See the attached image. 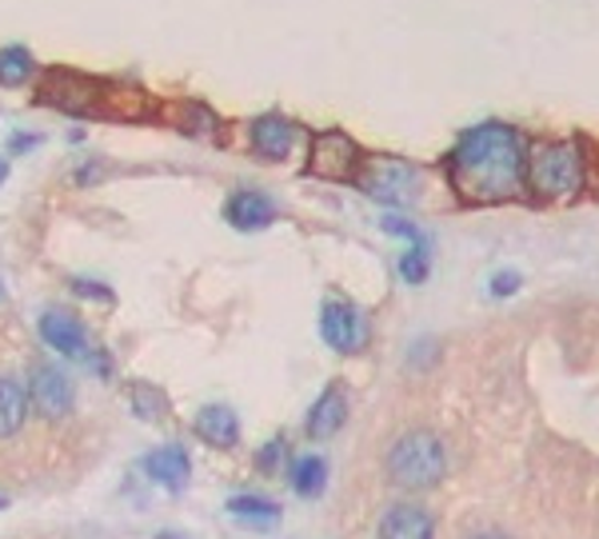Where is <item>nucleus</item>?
<instances>
[{"label": "nucleus", "mask_w": 599, "mask_h": 539, "mask_svg": "<svg viewBox=\"0 0 599 539\" xmlns=\"http://www.w3.org/2000/svg\"><path fill=\"white\" fill-rule=\"evenodd\" d=\"M524 136L508 124H476L448 152V180L464 204H508L524 196L528 184Z\"/></svg>", "instance_id": "1"}, {"label": "nucleus", "mask_w": 599, "mask_h": 539, "mask_svg": "<svg viewBox=\"0 0 599 539\" xmlns=\"http://www.w3.org/2000/svg\"><path fill=\"white\" fill-rule=\"evenodd\" d=\"M528 189L539 200H551V204H564V200H576L583 192V180H588V164H583V152H579L576 140H548V144H536L528 156Z\"/></svg>", "instance_id": "2"}, {"label": "nucleus", "mask_w": 599, "mask_h": 539, "mask_svg": "<svg viewBox=\"0 0 599 539\" xmlns=\"http://www.w3.org/2000/svg\"><path fill=\"white\" fill-rule=\"evenodd\" d=\"M448 471V451H444V439L436 431H408L399 436L388 451V476L392 484L408 491H428L436 488L439 479Z\"/></svg>", "instance_id": "3"}, {"label": "nucleus", "mask_w": 599, "mask_h": 539, "mask_svg": "<svg viewBox=\"0 0 599 539\" xmlns=\"http://www.w3.org/2000/svg\"><path fill=\"white\" fill-rule=\"evenodd\" d=\"M356 184L379 204H412L419 196V169L399 156H368L359 160Z\"/></svg>", "instance_id": "4"}, {"label": "nucleus", "mask_w": 599, "mask_h": 539, "mask_svg": "<svg viewBox=\"0 0 599 539\" xmlns=\"http://www.w3.org/2000/svg\"><path fill=\"white\" fill-rule=\"evenodd\" d=\"M319 336L328 348H336L339 356H352L368 344V319L356 304L348 299H328L324 308H319Z\"/></svg>", "instance_id": "5"}, {"label": "nucleus", "mask_w": 599, "mask_h": 539, "mask_svg": "<svg viewBox=\"0 0 599 539\" xmlns=\"http://www.w3.org/2000/svg\"><path fill=\"white\" fill-rule=\"evenodd\" d=\"M308 172L319 180H356L359 172V149L348 132H319L312 140V160Z\"/></svg>", "instance_id": "6"}, {"label": "nucleus", "mask_w": 599, "mask_h": 539, "mask_svg": "<svg viewBox=\"0 0 599 539\" xmlns=\"http://www.w3.org/2000/svg\"><path fill=\"white\" fill-rule=\"evenodd\" d=\"M100 89L80 72H49L44 89H40V104H52L60 112H97Z\"/></svg>", "instance_id": "7"}, {"label": "nucleus", "mask_w": 599, "mask_h": 539, "mask_svg": "<svg viewBox=\"0 0 599 539\" xmlns=\"http://www.w3.org/2000/svg\"><path fill=\"white\" fill-rule=\"evenodd\" d=\"M32 408L40 416L60 419L72 411V379L57 364H37L32 368Z\"/></svg>", "instance_id": "8"}, {"label": "nucleus", "mask_w": 599, "mask_h": 539, "mask_svg": "<svg viewBox=\"0 0 599 539\" xmlns=\"http://www.w3.org/2000/svg\"><path fill=\"white\" fill-rule=\"evenodd\" d=\"M40 339H44L52 352H60V356H69V359L89 352V332H84L77 312L69 308H49L40 316Z\"/></svg>", "instance_id": "9"}, {"label": "nucleus", "mask_w": 599, "mask_h": 539, "mask_svg": "<svg viewBox=\"0 0 599 539\" xmlns=\"http://www.w3.org/2000/svg\"><path fill=\"white\" fill-rule=\"evenodd\" d=\"M252 149L264 160H288L292 149H296V124L288 116H280V112L252 120Z\"/></svg>", "instance_id": "10"}, {"label": "nucleus", "mask_w": 599, "mask_h": 539, "mask_svg": "<svg viewBox=\"0 0 599 539\" xmlns=\"http://www.w3.org/2000/svg\"><path fill=\"white\" fill-rule=\"evenodd\" d=\"M224 216H229L232 228L260 232V228H268L272 220H276V204H272V196H264V192L240 189V192H232L229 204H224Z\"/></svg>", "instance_id": "11"}, {"label": "nucleus", "mask_w": 599, "mask_h": 539, "mask_svg": "<svg viewBox=\"0 0 599 539\" xmlns=\"http://www.w3.org/2000/svg\"><path fill=\"white\" fill-rule=\"evenodd\" d=\"M144 476H149L152 484H160L164 491H180L192 476L189 451L180 448V444H164V448L149 451V456H144Z\"/></svg>", "instance_id": "12"}, {"label": "nucleus", "mask_w": 599, "mask_h": 539, "mask_svg": "<svg viewBox=\"0 0 599 539\" xmlns=\"http://www.w3.org/2000/svg\"><path fill=\"white\" fill-rule=\"evenodd\" d=\"M344 424H348V396H344L339 384H328V388L319 391L316 404H312L304 431H308V439H332Z\"/></svg>", "instance_id": "13"}, {"label": "nucleus", "mask_w": 599, "mask_h": 539, "mask_svg": "<svg viewBox=\"0 0 599 539\" xmlns=\"http://www.w3.org/2000/svg\"><path fill=\"white\" fill-rule=\"evenodd\" d=\"M196 436L209 444V448H236L240 439V419L232 408H224V404H204V408L196 411Z\"/></svg>", "instance_id": "14"}, {"label": "nucleus", "mask_w": 599, "mask_h": 539, "mask_svg": "<svg viewBox=\"0 0 599 539\" xmlns=\"http://www.w3.org/2000/svg\"><path fill=\"white\" fill-rule=\"evenodd\" d=\"M436 523L419 504H396V508L384 511V523H379V539H432Z\"/></svg>", "instance_id": "15"}, {"label": "nucleus", "mask_w": 599, "mask_h": 539, "mask_svg": "<svg viewBox=\"0 0 599 539\" xmlns=\"http://www.w3.org/2000/svg\"><path fill=\"white\" fill-rule=\"evenodd\" d=\"M229 516L236 519V523H244V528L252 531H268L280 523V504L268 496H232L229 499Z\"/></svg>", "instance_id": "16"}, {"label": "nucleus", "mask_w": 599, "mask_h": 539, "mask_svg": "<svg viewBox=\"0 0 599 539\" xmlns=\"http://www.w3.org/2000/svg\"><path fill=\"white\" fill-rule=\"evenodd\" d=\"M29 419V391L20 388L12 376H0V439L17 436Z\"/></svg>", "instance_id": "17"}, {"label": "nucleus", "mask_w": 599, "mask_h": 539, "mask_svg": "<svg viewBox=\"0 0 599 539\" xmlns=\"http://www.w3.org/2000/svg\"><path fill=\"white\" fill-rule=\"evenodd\" d=\"M324 479H328V464L319 456H304L292 464V488H296V496L312 499L324 491Z\"/></svg>", "instance_id": "18"}, {"label": "nucleus", "mask_w": 599, "mask_h": 539, "mask_svg": "<svg viewBox=\"0 0 599 539\" xmlns=\"http://www.w3.org/2000/svg\"><path fill=\"white\" fill-rule=\"evenodd\" d=\"M129 404L144 424H156V419L169 416V399H164V391L152 388V384H144V379H136V384L129 388Z\"/></svg>", "instance_id": "19"}, {"label": "nucleus", "mask_w": 599, "mask_h": 539, "mask_svg": "<svg viewBox=\"0 0 599 539\" xmlns=\"http://www.w3.org/2000/svg\"><path fill=\"white\" fill-rule=\"evenodd\" d=\"M29 77H32L29 49H20V44H12V49H0V84H4V89H20Z\"/></svg>", "instance_id": "20"}, {"label": "nucleus", "mask_w": 599, "mask_h": 539, "mask_svg": "<svg viewBox=\"0 0 599 539\" xmlns=\"http://www.w3.org/2000/svg\"><path fill=\"white\" fill-rule=\"evenodd\" d=\"M399 276L408 279V284H424L428 279V248L424 244H416L408 256L399 260Z\"/></svg>", "instance_id": "21"}, {"label": "nucleus", "mask_w": 599, "mask_h": 539, "mask_svg": "<svg viewBox=\"0 0 599 539\" xmlns=\"http://www.w3.org/2000/svg\"><path fill=\"white\" fill-rule=\"evenodd\" d=\"M184 132H212L216 129V116H212L204 104H184V120H180Z\"/></svg>", "instance_id": "22"}, {"label": "nucleus", "mask_w": 599, "mask_h": 539, "mask_svg": "<svg viewBox=\"0 0 599 539\" xmlns=\"http://www.w3.org/2000/svg\"><path fill=\"white\" fill-rule=\"evenodd\" d=\"M384 224V232H392V236H404V240H412V244H424V236H419V228L416 224H408V220H399V216H384L379 220Z\"/></svg>", "instance_id": "23"}, {"label": "nucleus", "mask_w": 599, "mask_h": 539, "mask_svg": "<svg viewBox=\"0 0 599 539\" xmlns=\"http://www.w3.org/2000/svg\"><path fill=\"white\" fill-rule=\"evenodd\" d=\"M72 292H77V296L104 299V304H112V292L104 288V284H97V279H84V276H77V279H72Z\"/></svg>", "instance_id": "24"}, {"label": "nucleus", "mask_w": 599, "mask_h": 539, "mask_svg": "<svg viewBox=\"0 0 599 539\" xmlns=\"http://www.w3.org/2000/svg\"><path fill=\"white\" fill-rule=\"evenodd\" d=\"M519 288V276L516 272H496V276H491V296H511V292Z\"/></svg>", "instance_id": "25"}, {"label": "nucleus", "mask_w": 599, "mask_h": 539, "mask_svg": "<svg viewBox=\"0 0 599 539\" xmlns=\"http://www.w3.org/2000/svg\"><path fill=\"white\" fill-rule=\"evenodd\" d=\"M280 456H284V444H280V439H272V444H264V451H260L256 468H260V471H276Z\"/></svg>", "instance_id": "26"}, {"label": "nucleus", "mask_w": 599, "mask_h": 539, "mask_svg": "<svg viewBox=\"0 0 599 539\" xmlns=\"http://www.w3.org/2000/svg\"><path fill=\"white\" fill-rule=\"evenodd\" d=\"M37 144H40V136H29V132H17L9 149H12V152H29V149H37Z\"/></svg>", "instance_id": "27"}, {"label": "nucleus", "mask_w": 599, "mask_h": 539, "mask_svg": "<svg viewBox=\"0 0 599 539\" xmlns=\"http://www.w3.org/2000/svg\"><path fill=\"white\" fill-rule=\"evenodd\" d=\"M156 539H189V536H180V531H160Z\"/></svg>", "instance_id": "28"}, {"label": "nucleus", "mask_w": 599, "mask_h": 539, "mask_svg": "<svg viewBox=\"0 0 599 539\" xmlns=\"http://www.w3.org/2000/svg\"><path fill=\"white\" fill-rule=\"evenodd\" d=\"M4 176H9V164H4V160H0V184H4Z\"/></svg>", "instance_id": "29"}, {"label": "nucleus", "mask_w": 599, "mask_h": 539, "mask_svg": "<svg viewBox=\"0 0 599 539\" xmlns=\"http://www.w3.org/2000/svg\"><path fill=\"white\" fill-rule=\"evenodd\" d=\"M476 539H504V536H476Z\"/></svg>", "instance_id": "30"}, {"label": "nucleus", "mask_w": 599, "mask_h": 539, "mask_svg": "<svg viewBox=\"0 0 599 539\" xmlns=\"http://www.w3.org/2000/svg\"><path fill=\"white\" fill-rule=\"evenodd\" d=\"M4 504H9V499H4V496H0V508H4Z\"/></svg>", "instance_id": "31"}, {"label": "nucleus", "mask_w": 599, "mask_h": 539, "mask_svg": "<svg viewBox=\"0 0 599 539\" xmlns=\"http://www.w3.org/2000/svg\"><path fill=\"white\" fill-rule=\"evenodd\" d=\"M0 296H4V284H0Z\"/></svg>", "instance_id": "32"}]
</instances>
